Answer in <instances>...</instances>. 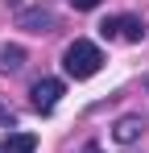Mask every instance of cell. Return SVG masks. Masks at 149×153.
Returning a JSON list of instances; mask_svg holds the SVG:
<instances>
[{
    "instance_id": "6da1fadb",
    "label": "cell",
    "mask_w": 149,
    "mask_h": 153,
    "mask_svg": "<svg viewBox=\"0 0 149 153\" xmlns=\"http://www.w3.org/2000/svg\"><path fill=\"white\" fill-rule=\"evenodd\" d=\"M99 66H104V50H99L95 42H71L66 50H62V71L71 79H91L99 75Z\"/></svg>"
},
{
    "instance_id": "7a4b0ae2",
    "label": "cell",
    "mask_w": 149,
    "mask_h": 153,
    "mask_svg": "<svg viewBox=\"0 0 149 153\" xmlns=\"http://www.w3.org/2000/svg\"><path fill=\"white\" fill-rule=\"evenodd\" d=\"M99 37H124V42H145V21L141 17H133V13H124V17H108V21H99Z\"/></svg>"
},
{
    "instance_id": "3957f363",
    "label": "cell",
    "mask_w": 149,
    "mask_h": 153,
    "mask_svg": "<svg viewBox=\"0 0 149 153\" xmlns=\"http://www.w3.org/2000/svg\"><path fill=\"white\" fill-rule=\"evenodd\" d=\"M58 100H62V83H58V79H37V83L29 87V103H33V112H42V116H50V112L58 108Z\"/></svg>"
},
{
    "instance_id": "277c9868",
    "label": "cell",
    "mask_w": 149,
    "mask_h": 153,
    "mask_svg": "<svg viewBox=\"0 0 149 153\" xmlns=\"http://www.w3.org/2000/svg\"><path fill=\"white\" fill-rule=\"evenodd\" d=\"M17 25L29 29V33H54L58 29V17H54V8H21Z\"/></svg>"
},
{
    "instance_id": "5b68a950",
    "label": "cell",
    "mask_w": 149,
    "mask_h": 153,
    "mask_svg": "<svg viewBox=\"0 0 149 153\" xmlns=\"http://www.w3.org/2000/svg\"><path fill=\"white\" fill-rule=\"evenodd\" d=\"M141 128H145V120H141V116H120L112 137H116V145H133V141L141 137Z\"/></svg>"
},
{
    "instance_id": "8992f818",
    "label": "cell",
    "mask_w": 149,
    "mask_h": 153,
    "mask_svg": "<svg viewBox=\"0 0 149 153\" xmlns=\"http://www.w3.org/2000/svg\"><path fill=\"white\" fill-rule=\"evenodd\" d=\"M25 66V46H0V75H13Z\"/></svg>"
},
{
    "instance_id": "52a82bcc",
    "label": "cell",
    "mask_w": 149,
    "mask_h": 153,
    "mask_svg": "<svg viewBox=\"0 0 149 153\" xmlns=\"http://www.w3.org/2000/svg\"><path fill=\"white\" fill-rule=\"evenodd\" d=\"M37 149V137L33 132H13L4 145H0V153H33Z\"/></svg>"
},
{
    "instance_id": "ba28073f",
    "label": "cell",
    "mask_w": 149,
    "mask_h": 153,
    "mask_svg": "<svg viewBox=\"0 0 149 153\" xmlns=\"http://www.w3.org/2000/svg\"><path fill=\"white\" fill-rule=\"evenodd\" d=\"M71 8H79V13H91V8H99V0H71Z\"/></svg>"
},
{
    "instance_id": "9c48e42d",
    "label": "cell",
    "mask_w": 149,
    "mask_h": 153,
    "mask_svg": "<svg viewBox=\"0 0 149 153\" xmlns=\"http://www.w3.org/2000/svg\"><path fill=\"white\" fill-rule=\"evenodd\" d=\"M0 124H17V116H13V112H8L4 103H0Z\"/></svg>"
},
{
    "instance_id": "30bf717a",
    "label": "cell",
    "mask_w": 149,
    "mask_h": 153,
    "mask_svg": "<svg viewBox=\"0 0 149 153\" xmlns=\"http://www.w3.org/2000/svg\"><path fill=\"white\" fill-rule=\"evenodd\" d=\"M83 153H99V149H95V145H87V149H83Z\"/></svg>"
}]
</instances>
